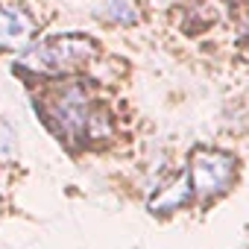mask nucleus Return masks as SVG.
<instances>
[{"mask_svg":"<svg viewBox=\"0 0 249 249\" xmlns=\"http://www.w3.org/2000/svg\"><path fill=\"white\" fill-rule=\"evenodd\" d=\"M44 114L50 120V126L71 144H85V141H97L106 138L111 132L108 114L91 103L88 91L79 82L62 85L47 91L44 100Z\"/></svg>","mask_w":249,"mask_h":249,"instance_id":"f257e3e1","label":"nucleus"},{"mask_svg":"<svg viewBox=\"0 0 249 249\" xmlns=\"http://www.w3.org/2000/svg\"><path fill=\"white\" fill-rule=\"evenodd\" d=\"M94 56V44L82 36H59L41 44L27 47L18 56V68L27 73L38 76H59V73H73L76 68L88 65Z\"/></svg>","mask_w":249,"mask_h":249,"instance_id":"f03ea898","label":"nucleus"},{"mask_svg":"<svg viewBox=\"0 0 249 249\" xmlns=\"http://www.w3.org/2000/svg\"><path fill=\"white\" fill-rule=\"evenodd\" d=\"M191 185L194 194L202 199H214L223 191L231 188L234 176H237V161L231 153L226 150H196L191 159Z\"/></svg>","mask_w":249,"mask_h":249,"instance_id":"7ed1b4c3","label":"nucleus"},{"mask_svg":"<svg viewBox=\"0 0 249 249\" xmlns=\"http://www.w3.org/2000/svg\"><path fill=\"white\" fill-rule=\"evenodd\" d=\"M33 30V18L21 6H0V50L24 47Z\"/></svg>","mask_w":249,"mask_h":249,"instance_id":"20e7f679","label":"nucleus"},{"mask_svg":"<svg viewBox=\"0 0 249 249\" xmlns=\"http://www.w3.org/2000/svg\"><path fill=\"white\" fill-rule=\"evenodd\" d=\"M191 196H194L191 176H176L170 185H164V188L150 199V208L159 211V214H170V211H179L182 205H188Z\"/></svg>","mask_w":249,"mask_h":249,"instance_id":"39448f33","label":"nucleus"},{"mask_svg":"<svg viewBox=\"0 0 249 249\" xmlns=\"http://www.w3.org/2000/svg\"><path fill=\"white\" fill-rule=\"evenodd\" d=\"M103 15L108 21H114V24H132L135 21V6L129 0H106Z\"/></svg>","mask_w":249,"mask_h":249,"instance_id":"423d86ee","label":"nucleus"}]
</instances>
